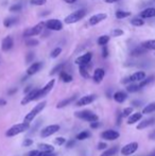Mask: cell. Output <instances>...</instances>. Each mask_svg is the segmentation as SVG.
<instances>
[{
	"label": "cell",
	"instance_id": "6da1fadb",
	"mask_svg": "<svg viewBox=\"0 0 155 156\" xmlns=\"http://www.w3.org/2000/svg\"><path fill=\"white\" fill-rule=\"evenodd\" d=\"M30 129V123L23 122V123H18L13 127H11L7 132H5V136L7 137H14V136H17L21 133H25L28 130Z\"/></svg>",
	"mask_w": 155,
	"mask_h": 156
},
{
	"label": "cell",
	"instance_id": "7a4b0ae2",
	"mask_svg": "<svg viewBox=\"0 0 155 156\" xmlns=\"http://www.w3.org/2000/svg\"><path fill=\"white\" fill-rule=\"evenodd\" d=\"M46 104H47V102H46V101H43V102H41V103L36 104L35 106H34L33 109H31V112H30V113H28L27 115L25 116V119H23V121H25V122H27V123L32 122V121L34 120V118H35L39 113H42V111L45 109Z\"/></svg>",
	"mask_w": 155,
	"mask_h": 156
},
{
	"label": "cell",
	"instance_id": "3957f363",
	"mask_svg": "<svg viewBox=\"0 0 155 156\" xmlns=\"http://www.w3.org/2000/svg\"><path fill=\"white\" fill-rule=\"evenodd\" d=\"M74 116H76V118H79V119L85 120V121H88V122H90V123L99 121V117H98L96 114L92 113V112L88 111V109L76 112V113H74Z\"/></svg>",
	"mask_w": 155,
	"mask_h": 156
},
{
	"label": "cell",
	"instance_id": "277c9868",
	"mask_svg": "<svg viewBox=\"0 0 155 156\" xmlns=\"http://www.w3.org/2000/svg\"><path fill=\"white\" fill-rule=\"evenodd\" d=\"M85 15H86L85 10L80 9V10H78V11L73 12V13H71L70 15H68L67 17L64 19V23H68V25H70V23H76V21L81 20L82 18H84Z\"/></svg>",
	"mask_w": 155,
	"mask_h": 156
},
{
	"label": "cell",
	"instance_id": "5b68a950",
	"mask_svg": "<svg viewBox=\"0 0 155 156\" xmlns=\"http://www.w3.org/2000/svg\"><path fill=\"white\" fill-rule=\"evenodd\" d=\"M45 23H39L36 26H34L33 28H30V29L26 30L25 33H23V36L25 37H33L35 35L41 34L44 31V28H45Z\"/></svg>",
	"mask_w": 155,
	"mask_h": 156
},
{
	"label": "cell",
	"instance_id": "8992f818",
	"mask_svg": "<svg viewBox=\"0 0 155 156\" xmlns=\"http://www.w3.org/2000/svg\"><path fill=\"white\" fill-rule=\"evenodd\" d=\"M146 79V73L144 71H137V72L133 73L130 77L124 78L122 80V84H128V83H134V82H141Z\"/></svg>",
	"mask_w": 155,
	"mask_h": 156
},
{
	"label": "cell",
	"instance_id": "52a82bcc",
	"mask_svg": "<svg viewBox=\"0 0 155 156\" xmlns=\"http://www.w3.org/2000/svg\"><path fill=\"white\" fill-rule=\"evenodd\" d=\"M60 125L59 124H50V125H47L45 127L44 129H42L41 131V136L42 138H47V137H50L51 135L53 134L57 133L60 131Z\"/></svg>",
	"mask_w": 155,
	"mask_h": 156
},
{
	"label": "cell",
	"instance_id": "ba28073f",
	"mask_svg": "<svg viewBox=\"0 0 155 156\" xmlns=\"http://www.w3.org/2000/svg\"><path fill=\"white\" fill-rule=\"evenodd\" d=\"M45 26L48 30L53 31H61L63 29V23L59 19H49L45 23Z\"/></svg>",
	"mask_w": 155,
	"mask_h": 156
},
{
	"label": "cell",
	"instance_id": "9c48e42d",
	"mask_svg": "<svg viewBox=\"0 0 155 156\" xmlns=\"http://www.w3.org/2000/svg\"><path fill=\"white\" fill-rule=\"evenodd\" d=\"M137 149H138V142H135V141L134 142H130L121 149V154L124 156L132 155V154H134L135 152L137 151Z\"/></svg>",
	"mask_w": 155,
	"mask_h": 156
},
{
	"label": "cell",
	"instance_id": "30bf717a",
	"mask_svg": "<svg viewBox=\"0 0 155 156\" xmlns=\"http://www.w3.org/2000/svg\"><path fill=\"white\" fill-rule=\"evenodd\" d=\"M38 91H39V89H38V88H33V89H32V90L30 91L29 93H27V95L25 96V98L21 100V102H20L21 105H26V104L30 103V102L37 100Z\"/></svg>",
	"mask_w": 155,
	"mask_h": 156
},
{
	"label": "cell",
	"instance_id": "8fae6325",
	"mask_svg": "<svg viewBox=\"0 0 155 156\" xmlns=\"http://www.w3.org/2000/svg\"><path fill=\"white\" fill-rule=\"evenodd\" d=\"M119 136L120 134L117 131H114V130H106V131L101 133V138H103L104 140H116V139L119 138Z\"/></svg>",
	"mask_w": 155,
	"mask_h": 156
},
{
	"label": "cell",
	"instance_id": "7c38bea8",
	"mask_svg": "<svg viewBox=\"0 0 155 156\" xmlns=\"http://www.w3.org/2000/svg\"><path fill=\"white\" fill-rule=\"evenodd\" d=\"M97 99V96L96 95H86L84 97L80 98L78 101L76 102V106H84V105H88V104L92 103L95 100Z\"/></svg>",
	"mask_w": 155,
	"mask_h": 156
},
{
	"label": "cell",
	"instance_id": "4fadbf2b",
	"mask_svg": "<svg viewBox=\"0 0 155 156\" xmlns=\"http://www.w3.org/2000/svg\"><path fill=\"white\" fill-rule=\"evenodd\" d=\"M54 83H55V80L52 79L51 81H49L47 84H46L45 86H44L43 88L39 89V91H38L37 99H41V98H43V97H45V96H47L48 93H49L50 91H51V89L53 88Z\"/></svg>",
	"mask_w": 155,
	"mask_h": 156
},
{
	"label": "cell",
	"instance_id": "5bb4252c",
	"mask_svg": "<svg viewBox=\"0 0 155 156\" xmlns=\"http://www.w3.org/2000/svg\"><path fill=\"white\" fill-rule=\"evenodd\" d=\"M14 46V41H13V37L11 35H8L3 38L2 43H1V50L3 52H7V51H10V50L13 48Z\"/></svg>",
	"mask_w": 155,
	"mask_h": 156
},
{
	"label": "cell",
	"instance_id": "9a60e30c",
	"mask_svg": "<svg viewBox=\"0 0 155 156\" xmlns=\"http://www.w3.org/2000/svg\"><path fill=\"white\" fill-rule=\"evenodd\" d=\"M91 57H92L91 53H90V52H87V53H85V54H83V55H81V57H78L74 63L79 66L88 65V64L90 63V61H91Z\"/></svg>",
	"mask_w": 155,
	"mask_h": 156
},
{
	"label": "cell",
	"instance_id": "2e32d148",
	"mask_svg": "<svg viewBox=\"0 0 155 156\" xmlns=\"http://www.w3.org/2000/svg\"><path fill=\"white\" fill-rule=\"evenodd\" d=\"M106 17H107V15H106L105 13H98V14H95V15H92L91 17L89 18V25H90V26H96V25H98V23H101L102 20L106 19Z\"/></svg>",
	"mask_w": 155,
	"mask_h": 156
},
{
	"label": "cell",
	"instance_id": "e0dca14e",
	"mask_svg": "<svg viewBox=\"0 0 155 156\" xmlns=\"http://www.w3.org/2000/svg\"><path fill=\"white\" fill-rule=\"evenodd\" d=\"M104 75H105L104 69H102V68H97L96 70L94 71L92 78H94V81L96 82L97 84H99V83H101L102 80L104 79Z\"/></svg>",
	"mask_w": 155,
	"mask_h": 156
},
{
	"label": "cell",
	"instance_id": "ac0fdd59",
	"mask_svg": "<svg viewBox=\"0 0 155 156\" xmlns=\"http://www.w3.org/2000/svg\"><path fill=\"white\" fill-rule=\"evenodd\" d=\"M43 67V64L41 63V62H37V63H34L32 64L31 66H30L29 68H28V70H27V75H35L36 72H38V71L41 70V68Z\"/></svg>",
	"mask_w": 155,
	"mask_h": 156
},
{
	"label": "cell",
	"instance_id": "d6986e66",
	"mask_svg": "<svg viewBox=\"0 0 155 156\" xmlns=\"http://www.w3.org/2000/svg\"><path fill=\"white\" fill-rule=\"evenodd\" d=\"M140 18H152L155 17V8H148L139 13Z\"/></svg>",
	"mask_w": 155,
	"mask_h": 156
},
{
	"label": "cell",
	"instance_id": "ffe728a7",
	"mask_svg": "<svg viewBox=\"0 0 155 156\" xmlns=\"http://www.w3.org/2000/svg\"><path fill=\"white\" fill-rule=\"evenodd\" d=\"M76 98H78V96H71V97L67 98V99H64L62 100L61 102H59L57 103V105H56V109H63V107H66L67 105H69V104H71L73 101H76Z\"/></svg>",
	"mask_w": 155,
	"mask_h": 156
},
{
	"label": "cell",
	"instance_id": "44dd1931",
	"mask_svg": "<svg viewBox=\"0 0 155 156\" xmlns=\"http://www.w3.org/2000/svg\"><path fill=\"white\" fill-rule=\"evenodd\" d=\"M113 98L117 103H123L128 98V95L124 91H117V93H115L113 95Z\"/></svg>",
	"mask_w": 155,
	"mask_h": 156
},
{
	"label": "cell",
	"instance_id": "7402d4cb",
	"mask_svg": "<svg viewBox=\"0 0 155 156\" xmlns=\"http://www.w3.org/2000/svg\"><path fill=\"white\" fill-rule=\"evenodd\" d=\"M38 149L41 152L44 153H53L54 152V147H52L51 145H48V143H38Z\"/></svg>",
	"mask_w": 155,
	"mask_h": 156
},
{
	"label": "cell",
	"instance_id": "603a6c76",
	"mask_svg": "<svg viewBox=\"0 0 155 156\" xmlns=\"http://www.w3.org/2000/svg\"><path fill=\"white\" fill-rule=\"evenodd\" d=\"M155 123V118H151V119H146L144 121H140V123L137 125V130H144L146 127H150V125Z\"/></svg>",
	"mask_w": 155,
	"mask_h": 156
},
{
	"label": "cell",
	"instance_id": "cb8c5ba5",
	"mask_svg": "<svg viewBox=\"0 0 155 156\" xmlns=\"http://www.w3.org/2000/svg\"><path fill=\"white\" fill-rule=\"evenodd\" d=\"M142 118V113H134L129 117L128 124H134Z\"/></svg>",
	"mask_w": 155,
	"mask_h": 156
},
{
	"label": "cell",
	"instance_id": "d4e9b609",
	"mask_svg": "<svg viewBox=\"0 0 155 156\" xmlns=\"http://www.w3.org/2000/svg\"><path fill=\"white\" fill-rule=\"evenodd\" d=\"M18 20H19V19H18L17 17H13V16L7 17V18L3 20V26H5V28H11L12 26L16 25V23H18Z\"/></svg>",
	"mask_w": 155,
	"mask_h": 156
},
{
	"label": "cell",
	"instance_id": "484cf974",
	"mask_svg": "<svg viewBox=\"0 0 155 156\" xmlns=\"http://www.w3.org/2000/svg\"><path fill=\"white\" fill-rule=\"evenodd\" d=\"M141 47H144L146 50H155V39L144 41L141 44Z\"/></svg>",
	"mask_w": 155,
	"mask_h": 156
},
{
	"label": "cell",
	"instance_id": "4316f807",
	"mask_svg": "<svg viewBox=\"0 0 155 156\" xmlns=\"http://www.w3.org/2000/svg\"><path fill=\"white\" fill-rule=\"evenodd\" d=\"M146 52H147V50L144 49V47H137L131 51V55H132V57H138V55L144 54Z\"/></svg>",
	"mask_w": 155,
	"mask_h": 156
},
{
	"label": "cell",
	"instance_id": "83f0119b",
	"mask_svg": "<svg viewBox=\"0 0 155 156\" xmlns=\"http://www.w3.org/2000/svg\"><path fill=\"white\" fill-rule=\"evenodd\" d=\"M117 152H118V147L115 145V147H112V148H110V149L106 150V151H104L100 156H114Z\"/></svg>",
	"mask_w": 155,
	"mask_h": 156
},
{
	"label": "cell",
	"instance_id": "f1b7e54d",
	"mask_svg": "<svg viewBox=\"0 0 155 156\" xmlns=\"http://www.w3.org/2000/svg\"><path fill=\"white\" fill-rule=\"evenodd\" d=\"M153 112H155V102H152V103L148 104L146 107H144V109H142V114H144V115H148V114H151L153 113Z\"/></svg>",
	"mask_w": 155,
	"mask_h": 156
},
{
	"label": "cell",
	"instance_id": "f546056e",
	"mask_svg": "<svg viewBox=\"0 0 155 156\" xmlns=\"http://www.w3.org/2000/svg\"><path fill=\"white\" fill-rule=\"evenodd\" d=\"M90 132H88V131H83V132H80L78 135H76V139L78 140H85V139H88V138L90 137Z\"/></svg>",
	"mask_w": 155,
	"mask_h": 156
},
{
	"label": "cell",
	"instance_id": "4dcf8cb0",
	"mask_svg": "<svg viewBox=\"0 0 155 156\" xmlns=\"http://www.w3.org/2000/svg\"><path fill=\"white\" fill-rule=\"evenodd\" d=\"M60 78H61L62 81L65 82V83H70V82L72 81V77L69 75V73L65 72V71L60 72Z\"/></svg>",
	"mask_w": 155,
	"mask_h": 156
},
{
	"label": "cell",
	"instance_id": "1f68e13d",
	"mask_svg": "<svg viewBox=\"0 0 155 156\" xmlns=\"http://www.w3.org/2000/svg\"><path fill=\"white\" fill-rule=\"evenodd\" d=\"M65 67V64L64 63H62V64H59V65H56L55 67L52 69L51 71H50V75H56V73H60V72H62L63 71V68Z\"/></svg>",
	"mask_w": 155,
	"mask_h": 156
},
{
	"label": "cell",
	"instance_id": "d6a6232c",
	"mask_svg": "<svg viewBox=\"0 0 155 156\" xmlns=\"http://www.w3.org/2000/svg\"><path fill=\"white\" fill-rule=\"evenodd\" d=\"M140 86L139 84H130V85L126 86V90L129 93H137L138 90H140Z\"/></svg>",
	"mask_w": 155,
	"mask_h": 156
},
{
	"label": "cell",
	"instance_id": "836d02e7",
	"mask_svg": "<svg viewBox=\"0 0 155 156\" xmlns=\"http://www.w3.org/2000/svg\"><path fill=\"white\" fill-rule=\"evenodd\" d=\"M87 66L88 65H83V66H80L79 67L80 75H81L83 78H85V79H88V78H89V73H88V70H87Z\"/></svg>",
	"mask_w": 155,
	"mask_h": 156
},
{
	"label": "cell",
	"instance_id": "e575fe53",
	"mask_svg": "<svg viewBox=\"0 0 155 156\" xmlns=\"http://www.w3.org/2000/svg\"><path fill=\"white\" fill-rule=\"evenodd\" d=\"M131 15V12H126V11H117L116 12V18L118 19H123V18H126L129 16Z\"/></svg>",
	"mask_w": 155,
	"mask_h": 156
},
{
	"label": "cell",
	"instance_id": "d590c367",
	"mask_svg": "<svg viewBox=\"0 0 155 156\" xmlns=\"http://www.w3.org/2000/svg\"><path fill=\"white\" fill-rule=\"evenodd\" d=\"M108 41H110V36H108V35H102V36H100L99 38H98V44H99L100 46H103V47Z\"/></svg>",
	"mask_w": 155,
	"mask_h": 156
},
{
	"label": "cell",
	"instance_id": "8d00e7d4",
	"mask_svg": "<svg viewBox=\"0 0 155 156\" xmlns=\"http://www.w3.org/2000/svg\"><path fill=\"white\" fill-rule=\"evenodd\" d=\"M131 23H132L133 26H135V27H141V26H144V20H142V18H139V17H136V18H133L132 20H131Z\"/></svg>",
	"mask_w": 155,
	"mask_h": 156
},
{
	"label": "cell",
	"instance_id": "74e56055",
	"mask_svg": "<svg viewBox=\"0 0 155 156\" xmlns=\"http://www.w3.org/2000/svg\"><path fill=\"white\" fill-rule=\"evenodd\" d=\"M61 53H62V49L60 47H56V48H54V49L51 51V53H50V57H51L52 59H55V57H59Z\"/></svg>",
	"mask_w": 155,
	"mask_h": 156
},
{
	"label": "cell",
	"instance_id": "f35d334b",
	"mask_svg": "<svg viewBox=\"0 0 155 156\" xmlns=\"http://www.w3.org/2000/svg\"><path fill=\"white\" fill-rule=\"evenodd\" d=\"M26 45H27L28 47H34V46L38 45V41L37 39H34V38H29L26 41Z\"/></svg>",
	"mask_w": 155,
	"mask_h": 156
},
{
	"label": "cell",
	"instance_id": "ab89813d",
	"mask_svg": "<svg viewBox=\"0 0 155 156\" xmlns=\"http://www.w3.org/2000/svg\"><path fill=\"white\" fill-rule=\"evenodd\" d=\"M23 9V5L20 3H17V5H13L10 7V12H19Z\"/></svg>",
	"mask_w": 155,
	"mask_h": 156
},
{
	"label": "cell",
	"instance_id": "60d3db41",
	"mask_svg": "<svg viewBox=\"0 0 155 156\" xmlns=\"http://www.w3.org/2000/svg\"><path fill=\"white\" fill-rule=\"evenodd\" d=\"M154 80V78L153 77H150V78H148V79H144V81H141L139 83V86H140V88H142V87H144L146 85H148V84H150L151 82Z\"/></svg>",
	"mask_w": 155,
	"mask_h": 156
},
{
	"label": "cell",
	"instance_id": "b9f144b4",
	"mask_svg": "<svg viewBox=\"0 0 155 156\" xmlns=\"http://www.w3.org/2000/svg\"><path fill=\"white\" fill-rule=\"evenodd\" d=\"M131 113H133V107H126L122 111V117H130Z\"/></svg>",
	"mask_w": 155,
	"mask_h": 156
},
{
	"label": "cell",
	"instance_id": "7bdbcfd3",
	"mask_svg": "<svg viewBox=\"0 0 155 156\" xmlns=\"http://www.w3.org/2000/svg\"><path fill=\"white\" fill-rule=\"evenodd\" d=\"M123 30H121V29H115V30H113V32H112V35L113 36H115V37H117V36H121V35H123Z\"/></svg>",
	"mask_w": 155,
	"mask_h": 156
},
{
	"label": "cell",
	"instance_id": "ee69618b",
	"mask_svg": "<svg viewBox=\"0 0 155 156\" xmlns=\"http://www.w3.org/2000/svg\"><path fill=\"white\" fill-rule=\"evenodd\" d=\"M46 2H47V0H30V3L35 5H44Z\"/></svg>",
	"mask_w": 155,
	"mask_h": 156
},
{
	"label": "cell",
	"instance_id": "f6af8a7d",
	"mask_svg": "<svg viewBox=\"0 0 155 156\" xmlns=\"http://www.w3.org/2000/svg\"><path fill=\"white\" fill-rule=\"evenodd\" d=\"M55 145H63L66 143V139L64 137H57L55 138V140H54Z\"/></svg>",
	"mask_w": 155,
	"mask_h": 156
},
{
	"label": "cell",
	"instance_id": "bcb514c9",
	"mask_svg": "<svg viewBox=\"0 0 155 156\" xmlns=\"http://www.w3.org/2000/svg\"><path fill=\"white\" fill-rule=\"evenodd\" d=\"M65 145H66V148H68V149H71V148H73L74 145H76V140H74V139H70V140L66 141Z\"/></svg>",
	"mask_w": 155,
	"mask_h": 156
},
{
	"label": "cell",
	"instance_id": "7dc6e473",
	"mask_svg": "<svg viewBox=\"0 0 155 156\" xmlns=\"http://www.w3.org/2000/svg\"><path fill=\"white\" fill-rule=\"evenodd\" d=\"M42 152L39 150H33V151H30L27 154V156H41Z\"/></svg>",
	"mask_w": 155,
	"mask_h": 156
},
{
	"label": "cell",
	"instance_id": "c3c4849f",
	"mask_svg": "<svg viewBox=\"0 0 155 156\" xmlns=\"http://www.w3.org/2000/svg\"><path fill=\"white\" fill-rule=\"evenodd\" d=\"M34 59V53L33 52H28L27 53V57H26V62L27 63H31Z\"/></svg>",
	"mask_w": 155,
	"mask_h": 156
},
{
	"label": "cell",
	"instance_id": "681fc988",
	"mask_svg": "<svg viewBox=\"0 0 155 156\" xmlns=\"http://www.w3.org/2000/svg\"><path fill=\"white\" fill-rule=\"evenodd\" d=\"M33 145V140H32L31 138H26L23 142V147H30V145Z\"/></svg>",
	"mask_w": 155,
	"mask_h": 156
},
{
	"label": "cell",
	"instance_id": "f907efd6",
	"mask_svg": "<svg viewBox=\"0 0 155 156\" xmlns=\"http://www.w3.org/2000/svg\"><path fill=\"white\" fill-rule=\"evenodd\" d=\"M102 57H103L104 59H106V57H108V48L106 47V46H104V47L102 48Z\"/></svg>",
	"mask_w": 155,
	"mask_h": 156
},
{
	"label": "cell",
	"instance_id": "816d5d0a",
	"mask_svg": "<svg viewBox=\"0 0 155 156\" xmlns=\"http://www.w3.org/2000/svg\"><path fill=\"white\" fill-rule=\"evenodd\" d=\"M101 125V123L99 122V121H96V122H92V123H90V129H92V130H96V129H98V127Z\"/></svg>",
	"mask_w": 155,
	"mask_h": 156
},
{
	"label": "cell",
	"instance_id": "f5cc1de1",
	"mask_svg": "<svg viewBox=\"0 0 155 156\" xmlns=\"http://www.w3.org/2000/svg\"><path fill=\"white\" fill-rule=\"evenodd\" d=\"M97 148H98V150H104V149L107 148V145H106L105 142H99Z\"/></svg>",
	"mask_w": 155,
	"mask_h": 156
},
{
	"label": "cell",
	"instance_id": "db71d44e",
	"mask_svg": "<svg viewBox=\"0 0 155 156\" xmlns=\"http://www.w3.org/2000/svg\"><path fill=\"white\" fill-rule=\"evenodd\" d=\"M122 113L121 112H117V124L119 125L121 123V119H122Z\"/></svg>",
	"mask_w": 155,
	"mask_h": 156
},
{
	"label": "cell",
	"instance_id": "11a10c76",
	"mask_svg": "<svg viewBox=\"0 0 155 156\" xmlns=\"http://www.w3.org/2000/svg\"><path fill=\"white\" fill-rule=\"evenodd\" d=\"M41 156H56V154L54 152L53 153H44V152H42Z\"/></svg>",
	"mask_w": 155,
	"mask_h": 156
},
{
	"label": "cell",
	"instance_id": "9f6ffc18",
	"mask_svg": "<svg viewBox=\"0 0 155 156\" xmlns=\"http://www.w3.org/2000/svg\"><path fill=\"white\" fill-rule=\"evenodd\" d=\"M5 104H7V101L5 99H0V106H5Z\"/></svg>",
	"mask_w": 155,
	"mask_h": 156
},
{
	"label": "cell",
	"instance_id": "6f0895ef",
	"mask_svg": "<svg viewBox=\"0 0 155 156\" xmlns=\"http://www.w3.org/2000/svg\"><path fill=\"white\" fill-rule=\"evenodd\" d=\"M16 91H17V88H13V89H11V90H9V95H13V93H15Z\"/></svg>",
	"mask_w": 155,
	"mask_h": 156
},
{
	"label": "cell",
	"instance_id": "680465c9",
	"mask_svg": "<svg viewBox=\"0 0 155 156\" xmlns=\"http://www.w3.org/2000/svg\"><path fill=\"white\" fill-rule=\"evenodd\" d=\"M66 3H69V5H72V3H74L76 1V0H64Z\"/></svg>",
	"mask_w": 155,
	"mask_h": 156
},
{
	"label": "cell",
	"instance_id": "91938a15",
	"mask_svg": "<svg viewBox=\"0 0 155 156\" xmlns=\"http://www.w3.org/2000/svg\"><path fill=\"white\" fill-rule=\"evenodd\" d=\"M119 0H105L106 3H114V2H117Z\"/></svg>",
	"mask_w": 155,
	"mask_h": 156
},
{
	"label": "cell",
	"instance_id": "94428289",
	"mask_svg": "<svg viewBox=\"0 0 155 156\" xmlns=\"http://www.w3.org/2000/svg\"><path fill=\"white\" fill-rule=\"evenodd\" d=\"M150 139H155V131L150 134Z\"/></svg>",
	"mask_w": 155,
	"mask_h": 156
},
{
	"label": "cell",
	"instance_id": "6125c7cd",
	"mask_svg": "<svg viewBox=\"0 0 155 156\" xmlns=\"http://www.w3.org/2000/svg\"><path fill=\"white\" fill-rule=\"evenodd\" d=\"M133 104H134L135 106H139V105H140V102H137V101H133Z\"/></svg>",
	"mask_w": 155,
	"mask_h": 156
},
{
	"label": "cell",
	"instance_id": "be15d7a7",
	"mask_svg": "<svg viewBox=\"0 0 155 156\" xmlns=\"http://www.w3.org/2000/svg\"><path fill=\"white\" fill-rule=\"evenodd\" d=\"M47 14H49V12H44V13H42V16H47Z\"/></svg>",
	"mask_w": 155,
	"mask_h": 156
},
{
	"label": "cell",
	"instance_id": "e7e4bbea",
	"mask_svg": "<svg viewBox=\"0 0 155 156\" xmlns=\"http://www.w3.org/2000/svg\"><path fill=\"white\" fill-rule=\"evenodd\" d=\"M149 156H155V154H151V155H149Z\"/></svg>",
	"mask_w": 155,
	"mask_h": 156
}]
</instances>
